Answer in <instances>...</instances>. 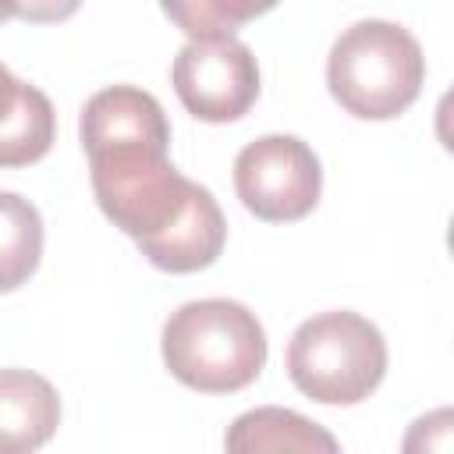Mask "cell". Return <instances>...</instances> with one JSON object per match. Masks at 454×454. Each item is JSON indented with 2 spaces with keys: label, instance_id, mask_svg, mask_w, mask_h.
Here are the masks:
<instances>
[{
  "label": "cell",
  "instance_id": "obj_1",
  "mask_svg": "<svg viewBox=\"0 0 454 454\" xmlns=\"http://www.w3.org/2000/svg\"><path fill=\"white\" fill-rule=\"evenodd\" d=\"M89 177L103 216L135 241L174 223L192 184L170 163V121L138 85H110L85 99L78 121Z\"/></svg>",
  "mask_w": 454,
  "mask_h": 454
},
{
  "label": "cell",
  "instance_id": "obj_2",
  "mask_svg": "<svg viewBox=\"0 0 454 454\" xmlns=\"http://www.w3.org/2000/svg\"><path fill=\"white\" fill-rule=\"evenodd\" d=\"M163 365L199 394H234L259 380L266 365V330L234 298H199L174 309L163 323Z\"/></svg>",
  "mask_w": 454,
  "mask_h": 454
},
{
  "label": "cell",
  "instance_id": "obj_3",
  "mask_svg": "<svg viewBox=\"0 0 454 454\" xmlns=\"http://www.w3.org/2000/svg\"><path fill=\"white\" fill-rule=\"evenodd\" d=\"M422 82V46L397 21H355L333 39L326 57L330 96L358 121H394L419 99Z\"/></svg>",
  "mask_w": 454,
  "mask_h": 454
},
{
  "label": "cell",
  "instance_id": "obj_4",
  "mask_svg": "<svg viewBox=\"0 0 454 454\" xmlns=\"http://www.w3.org/2000/svg\"><path fill=\"white\" fill-rule=\"evenodd\" d=\"M287 376L316 404H358L387 376V340L351 309L309 316L287 340Z\"/></svg>",
  "mask_w": 454,
  "mask_h": 454
},
{
  "label": "cell",
  "instance_id": "obj_5",
  "mask_svg": "<svg viewBox=\"0 0 454 454\" xmlns=\"http://www.w3.org/2000/svg\"><path fill=\"white\" fill-rule=\"evenodd\" d=\"M234 192L252 216L294 223L319 206V156L298 135H262L234 156Z\"/></svg>",
  "mask_w": 454,
  "mask_h": 454
},
{
  "label": "cell",
  "instance_id": "obj_6",
  "mask_svg": "<svg viewBox=\"0 0 454 454\" xmlns=\"http://www.w3.org/2000/svg\"><path fill=\"white\" fill-rule=\"evenodd\" d=\"M170 85L195 121L231 124L259 99V64L234 35L188 39L170 64Z\"/></svg>",
  "mask_w": 454,
  "mask_h": 454
},
{
  "label": "cell",
  "instance_id": "obj_7",
  "mask_svg": "<svg viewBox=\"0 0 454 454\" xmlns=\"http://www.w3.org/2000/svg\"><path fill=\"white\" fill-rule=\"evenodd\" d=\"M227 241V220L209 188L192 184L184 209L160 234L135 241L138 252L163 273H199L213 266Z\"/></svg>",
  "mask_w": 454,
  "mask_h": 454
},
{
  "label": "cell",
  "instance_id": "obj_8",
  "mask_svg": "<svg viewBox=\"0 0 454 454\" xmlns=\"http://www.w3.org/2000/svg\"><path fill=\"white\" fill-rule=\"evenodd\" d=\"M60 426L57 387L32 369H0V454H28Z\"/></svg>",
  "mask_w": 454,
  "mask_h": 454
},
{
  "label": "cell",
  "instance_id": "obj_9",
  "mask_svg": "<svg viewBox=\"0 0 454 454\" xmlns=\"http://www.w3.org/2000/svg\"><path fill=\"white\" fill-rule=\"evenodd\" d=\"M57 138V114L43 89L0 64V167L39 163Z\"/></svg>",
  "mask_w": 454,
  "mask_h": 454
},
{
  "label": "cell",
  "instance_id": "obj_10",
  "mask_svg": "<svg viewBox=\"0 0 454 454\" xmlns=\"http://www.w3.org/2000/svg\"><path fill=\"white\" fill-rule=\"evenodd\" d=\"M231 454H262V450H301V454H337L340 443L319 422L291 411V408H252L238 415L223 436Z\"/></svg>",
  "mask_w": 454,
  "mask_h": 454
},
{
  "label": "cell",
  "instance_id": "obj_11",
  "mask_svg": "<svg viewBox=\"0 0 454 454\" xmlns=\"http://www.w3.org/2000/svg\"><path fill=\"white\" fill-rule=\"evenodd\" d=\"M43 259V216L18 192H0V294L18 291Z\"/></svg>",
  "mask_w": 454,
  "mask_h": 454
},
{
  "label": "cell",
  "instance_id": "obj_12",
  "mask_svg": "<svg viewBox=\"0 0 454 454\" xmlns=\"http://www.w3.org/2000/svg\"><path fill=\"white\" fill-rule=\"evenodd\" d=\"M280 0H160L163 14L188 39H216L234 35L241 25L262 18Z\"/></svg>",
  "mask_w": 454,
  "mask_h": 454
},
{
  "label": "cell",
  "instance_id": "obj_13",
  "mask_svg": "<svg viewBox=\"0 0 454 454\" xmlns=\"http://www.w3.org/2000/svg\"><path fill=\"white\" fill-rule=\"evenodd\" d=\"M78 7L82 0H14V18L28 25H57L67 21Z\"/></svg>",
  "mask_w": 454,
  "mask_h": 454
},
{
  "label": "cell",
  "instance_id": "obj_14",
  "mask_svg": "<svg viewBox=\"0 0 454 454\" xmlns=\"http://www.w3.org/2000/svg\"><path fill=\"white\" fill-rule=\"evenodd\" d=\"M14 18V0H0V21Z\"/></svg>",
  "mask_w": 454,
  "mask_h": 454
}]
</instances>
